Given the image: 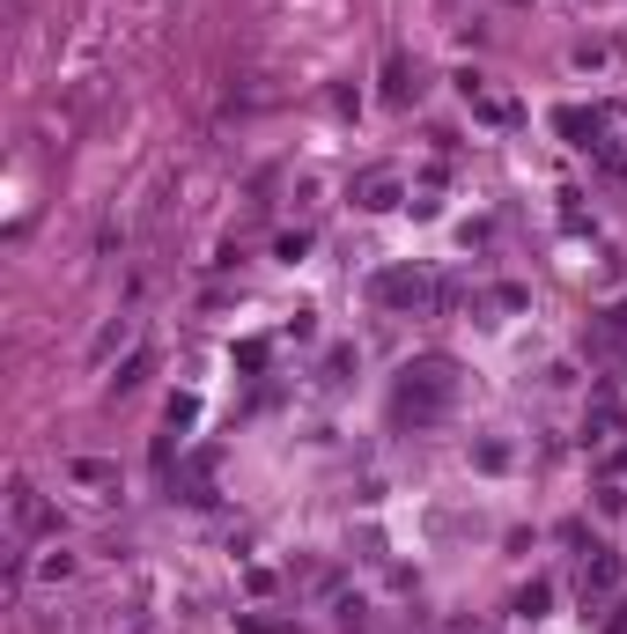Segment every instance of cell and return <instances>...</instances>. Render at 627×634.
<instances>
[{
    "label": "cell",
    "mask_w": 627,
    "mask_h": 634,
    "mask_svg": "<svg viewBox=\"0 0 627 634\" xmlns=\"http://www.w3.org/2000/svg\"><path fill=\"white\" fill-rule=\"evenodd\" d=\"M37 517H45V502H37L30 487H15V502H8V524H15V539H30V531H37Z\"/></svg>",
    "instance_id": "obj_1"
}]
</instances>
